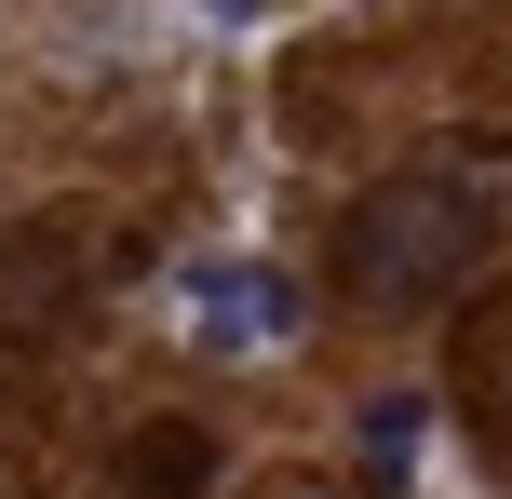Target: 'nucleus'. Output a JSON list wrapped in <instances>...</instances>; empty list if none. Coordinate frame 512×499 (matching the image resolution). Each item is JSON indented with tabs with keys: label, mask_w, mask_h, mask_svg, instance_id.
<instances>
[{
	"label": "nucleus",
	"mask_w": 512,
	"mask_h": 499,
	"mask_svg": "<svg viewBox=\"0 0 512 499\" xmlns=\"http://www.w3.org/2000/svg\"><path fill=\"white\" fill-rule=\"evenodd\" d=\"M472 270H486V203H472L459 176H391V189H364L351 230H337V284H351L364 311H432Z\"/></svg>",
	"instance_id": "f257e3e1"
},
{
	"label": "nucleus",
	"mask_w": 512,
	"mask_h": 499,
	"mask_svg": "<svg viewBox=\"0 0 512 499\" xmlns=\"http://www.w3.org/2000/svg\"><path fill=\"white\" fill-rule=\"evenodd\" d=\"M189 338H203V351H283V338H297V284L256 270V257L189 270Z\"/></svg>",
	"instance_id": "f03ea898"
},
{
	"label": "nucleus",
	"mask_w": 512,
	"mask_h": 499,
	"mask_svg": "<svg viewBox=\"0 0 512 499\" xmlns=\"http://www.w3.org/2000/svg\"><path fill=\"white\" fill-rule=\"evenodd\" d=\"M122 486H135V499H203V486H216V432L149 419V432L122 446Z\"/></svg>",
	"instance_id": "7ed1b4c3"
},
{
	"label": "nucleus",
	"mask_w": 512,
	"mask_h": 499,
	"mask_svg": "<svg viewBox=\"0 0 512 499\" xmlns=\"http://www.w3.org/2000/svg\"><path fill=\"white\" fill-rule=\"evenodd\" d=\"M418 432H432V405H418V392H378V405H364V473H378V486H418Z\"/></svg>",
	"instance_id": "20e7f679"
},
{
	"label": "nucleus",
	"mask_w": 512,
	"mask_h": 499,
	"mask_svg": "<svg viewBox=\"0 0 512 499\" xmlns=\"http://www.w3.org/2000/svg\"><path fill=\"white\" fill-rule=\"evenodd\" d=\"M203 14H216V27H243V14H270V0H203Z\"/></svg>",
	"instance_id": "39448f33"
}]
</instances>
